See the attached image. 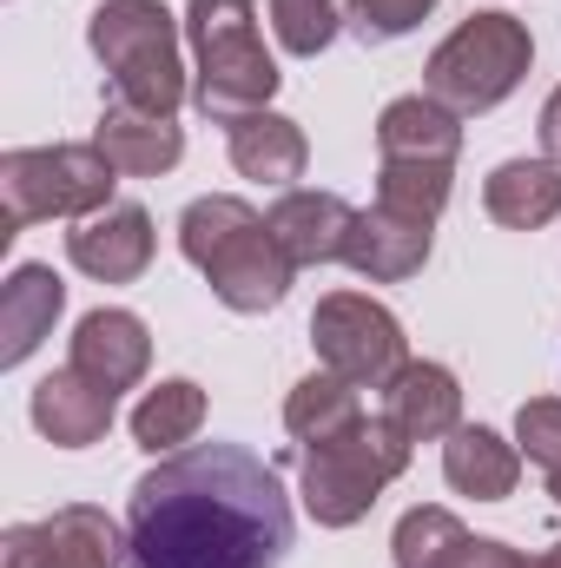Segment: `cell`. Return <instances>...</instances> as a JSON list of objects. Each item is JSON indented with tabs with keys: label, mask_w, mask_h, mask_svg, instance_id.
<instances>
[{
	"label": "cell",
	"mask_w": 561,
	"mask_h": 568,
	"mask_svg": "<svg viewBox=\"0 0 561 568\" xmlns=\"http://www.w3.org/2000/svg\"><path fill=\"white\" fill-rule=\"evenodd\" d=\"M529 60H536V40H529V27H522L516 13H469V20L429 53L422 93H429L436 106H449L456 120H462V113H489V106H502V100L522 87Z\"/></svg>",
	"instance_id": "5"
},
{
	"label": "cell",
	"mask_w": 561,
	"mask_h": 568,
	"mask_svg": "<svg viewBox=\"0 0 561 568\" xmlns=\"http://www.w3.org/2000/svg\"><path fill=\"white\" fill-rule=\"evenodd\" d=\"M310 344H317L324 371L350 377L357 390H390V377L410 364L404 357V324L364 291H330L310 311Z\"/></svg>",
	"instance_id": "8"
},
{
	"label": "cell",
	"mask_w": 561,
	"mask_h": 568,
	"mask_svg": "<svg viewBox=\"0 0 561 568\" xmlns=\"http://www.w3.org/2000/svg\"><path fill=\"white\" fill-rule=\"evenodd\" d=\"M429 7H436V0H350V13H344V20L357 27V40H370V47H377V40L410 33Z\"/></svg>",
	"instance_id": "28"
},
{
	"label": "cell",
	"mask_w": 561,
	"mask_h": 568,
	"mask_svg": "<svg viewBox=\"0 0 561 568\" xmlns=\"http://www.w3.org/2000/svg\"><path fill=\"white\" fill-rule=\"evenodd\" d=\"M178 252L205 272L212 297H218L225 311H238V317H258V311L284 304L290 272H297V265L284 258V245L272 239V225H265L245 199H225V192L185 205V219H178Z\"/></svg>",
	"instance_id": "2"
},
{
	"label": "cell",
	"mask_w": 561,
	"mask_h": 568,
	"mask_svg": "<svg viewBox=\"0 0 561 568\" xmlns=\"http://www.w3.org/2000/svg\"><path fill=\"white\" fill-rule=\"evenodd\" d=\"M529 568H561V542H555V549H549V556H536V562H529Z\"/></svg>",
	"instance_id": "31"
},
{
	"label": "cell",
	"mask_w": 561,
	"mask_h": 568,
	"mask_svg": "<svg viewBox=\"0 0 561 568\" xmlns=\"http://www.w3.org/2000/svg\"><path fill=\"white\" fill-rule=\"evenodd\" d=\"M364 410H357V384L350 377H337V371H310L297 390H290V404H284V429L297 436V443H324V436H337L344 424H357Z\"/></svg>",
	"instance_id": "23"
},
{
	"label": "cell",
	"mask_w": 561,
	"mask_h": 568,
	"mask_svg": "<svg viewBox=\"0 0 561 568\" xmlns=\"http://www.w3.org/2000/svg\"><path fill=\"white\" fill-rule=\"evenodd\" d=\"M344 265H350L357 278H370V284L417 278L422 265H429V225L390 212V205H370V212H357V225H350Z\"/></svg>",
	"instance_id": "12"
},
{
	"label": "cell",
	"mask_w": 561,
	"mask_h": 568,
	"mask_svg": "<svg viewBox=\"0 0 561 568\" xmlns=\"http://www.w3.org/2000/svg\"><path fill=\"white\" fill-rule=\"evenodd\" d=\"M482 205L509 232H542L561 212V165L555 159H509V165H496L489 185H482Z\"/></svg>",
	"instance_id": "18"
},
{
	"label": "cell",
	"mask_w": 561,
	"mask_h": 568,
	"mask_svg": "<svg viewBox=\"0 0 561 568\" xmlns=\"http://www.w3.org/2000/svg\"><path fill=\"white\" fill-rule=\"evenodd\" d=\"M290 496L245 443H192L133 483L126 568H278Z\"/></svg>",
	"instance_id": "1"
},
{
	"label": "cell",
	"mask_w": 561,
	"mask_h": 568,
	"mask_svg": "<svg viewBox=\"0 0 561 568\" xmlns=\"http://www.w3.org/2000/svg\"><path fill=\"white\" fill-rule=\"evenodd\" d=\"M113 159L100 145H20L0 159V239L33 219H93L113 205Z\"/></svg>",
	"instance_id": "6"
},
{
	"label": "cell",
	"mask_w": 561,
	"mask_h": 568,
	"mask_svg": "<svg viewBox=\"0 0 561 568\" xmlns=\"http://www.w3.org/2000/svg\"><path fill=\"white\" fill-rule=\"evenodd\" d=\"M86 40L100 67L113 73V93L145 113H178L185 67H178V27L159 0H106L86 20Z\"/></svg>",
	"instance_id": "7"
},
{
	"label": "cell",
	"mask_w": 561,
	"mask_h": 568,
	"mask_svg": "<svg viewBox=\"0 0 561 568\" xmlns=\"http://www.w3.org/2000/svg\"><path fill=\"white\" fill-rule=\"evenodd\" d=\"M60 304H67V284H60L53 265H13V278L0 291V364L7 371L40 351V337L53 331Z\"/></svg>",
	"instance_id": "16"
},
{
	"label": "cell",
	"mask_w": 561,
	"mask_h": 568,
	"mask_svg": "<svg viewBox=\"0 0 561 568\" xmlns=\"http://www.w3.org/2000/svg\"><path fill=\"white\" fill-rule=\"evenodd\" d=\"M377 205L417 219V225H436L442 205H449V165H417V159H384L377 172Z\"/></svg>",
	"instance_id": "24"
},
{
	"label": "cell",
	"mask_w": 561,
	"mask_h": 568,
	"mask_svg": "<svg viewBox=\"0 0 561 568\" xmlns=\"http://www.w3.org/2000/svg\"><path fill=\"white\" fill-rule=\"evenodd\" d=\"M185 40L198 53V113L212 126H238L245 113H265L278 93V67L258 40V0H192Z\"/></svg>",
	"instance_id": "3"
},
{
	"label": "cell",
	"mask_w": 561,
	"mask_h": 568,
	"mask_svg": "<svg viewBox=\"0 0 561 568\" xmlns=\"http://www.w3.org/2000/svg\"><path fill=\"white\" fill-rule=\"evenodd\" d=\"M67 258L100 284H133L152 265V219L145 205H106L67 232Z\"/></svg>",
	"instance_id": "10"
},
{
	"label": "cell",
	"mask_w": 561,
	"mask_h": 568,
	"mask_svg": "<svg viewBox=\"0 0 561 568\" xmlns=\"http://www.w3.org/2000/svg\"><path fill=\"white\" fill-rule=\"evenodd\" d=\"M377 152L384 159H417V165H456L462 152V126L449 106H436L429 93L410 100H390L384 120H377Z\"/></svg>",
	"instance_id": "17"
},
{
	"label": "cell",
	"mask_w": 561,
	"mask_h": 568,
	"mask_svg": "<svg viewBox=\"0 0 561 568\" xmlns=\"http://www.w3.org/2000/svg\"><path fill=\"white\" fill-rule=\"evenodd\" d=\"M384 397H390L384 417L404 429L410 443H436V436H449L462 424V390H456V377L442 364H404Z\"/></svg>",
	"instance_id": "19"
},
{
	"label": "cell",
	"mask_w": 561,
	"mask_h": 568,
	"mask_svg": "<svg viewBox=\"0 0 561 568\" xmlns=\"http://www.w3.org/2000/svg\"><path fill=\"white\" fill-rule=\"evenodd\" d=\"M93 145L113 159V172H126V179H159V172H172L178 165V152H185V133L172 126V113H145L133 100H106V113H100V133Z\"/></svg>",
	"instance_id": "14"
},
{
	"label": "cell",
	"mask_w": 561,
	"mask_h": 568,
	"mask_svg": "<svg viewBox=\"0 0 561 568\" xmlns=\"http://www.w3.org/2000/svg\"><path fill=\"white\" fill-rule=\"evenodd\" d=\"M265 225H272V239L284 245L290 265H337L344 245H350L357 205L337 199V192H284L265 212Z\"/></svg>",
	"instance_id": "11"
},
{
	"label": "cell",
	"mask_w": 561,
	"mask_h": 568,
	"mask_svg": "<svg viewBox=\"0 0 561 568\" xmlns=\"http://www.w3.org/2000/svg\"><path fill=\"white\" fill-rule=\"evenodd\" d=\"M469 542V529L449 516V509H410L390 536L397 549V568H449V556Z\"/></svg>",
	"instance_id": "25"
},
{
	"label": "cell",
	"mask_w": 561,
	"mask_h": 568,
	"mask_svg": "<svg viewBox=\"0 0 561 568\" xmlns=\"http://www.w3.org/2000/svg\"><path fill=\"white\" fill-rule=\"evenodd\" d=\"M33 429L47 443H60V449H86V443H100L113 429V390L67 364V371L33 384Z\"/></svg>",
	"instance_id": "13"
},
{
	"label": "cell",
	"mask_w": 561,
	"mask_h": 568,
	"mask_svg": "<svg viewBox=\"0 0 561 568\" xmlns=\"http://www.w3.org/2000/svg\"><path fill=\"white\" fill-rule=\"evenodd\" d=\"M272 27L297 60H317L337 40V0H272Z\"/></svg>",
	"instance_id": "26"
},
{
	"label": "cell",
	"mask_w": 561,
	"mask_h": 568,
	"mask_svg": "<svg viewBox=\"0 0 561 568\" xmlns=\"http://www.w3.org/2000/svg\"><path fill=\"white\" fill-rule=\"evenodd\" d=\"M120 556H126V536L93 503H67L0 536V568H120Z\"/></svg>",
	"instance_id": "9"
},
{
	"label": "cell",
	"mask_w": 561,
	"mask_h": 568,
	"mask_svg": "<svg viewBox=\"0 0 561 568\" xmlns=\"http://www.w3.org/2000/svg\"><path fill=\"white\" fill-rule=\"evenodd\" d=\"M152 364V337L133 311H86L73 331V371H86L93 384H106L113 397L133 390Z\"/></svg>",
	"instance_id": "15"
},
{
	"label": "cell",
	"mask_w": 561,
	"mask_h": 568,
	"mask_svg": "<svg viewBox=\"0 0 561 568\" xmlns=\"http://www.w3.org/2000/svg\"><path fill=\"white\" fill-rule=\"evenodd\" d=\"M205 424V390L192 377H165L159 390H145V404L133 410V443L152 456H172L178 443H192Z\"/></svg>",
	"instance_id": "22"
},
{
	"label": "cell",
	"mask_w": 561,
	"mask_h": 568,
	"mask_svg": "<svg viewBox=\"0 0 561 568\" xmlns=\"http://www.w3.org/2000/svg\"><path fill=\"white\" fill-rule=\"evenodd\" d=\"M442 476H449V489H462V496H476V503H502V496L516 489V476H522V456H516V443H502L496 429L456 424L449 443H442Z\"/></svg>",
	"instance_id": "20"
},
{
	"label": "cell",
	"mask_w": 561,
	"mask_h": 568,
	"mask_svg": "<svg viewBox=\"0 0 561 568\" xmlns=\"http://www.w3.org/2000/svg\"><path fill=\"white\" fill-rule=\"evenodd\" d=\"M449 568H529L509 542H496V536H469L456 556H449Z\"/></svg>",
	"instance_id": "29"
},
{
	"label": "cell",
	"mask_w": 561,
	"mask_h": 568,
	"mask_svg": "<svg viewBox=\"0 0 561 568\" xmlns=\"http://www.w3.org/2000/svg\"><path fill=\"white\" fill-rule=\"evenodd\" d=\"M232 133V165L245 172V179H258V185H290V179H304V159H310V145H304V126L297 120H284V113H245L238 126H225Z\"/></svg>",
	"instance_id": "21"
},
{
	"label": "cell",
	"mask_w": 561,
	"mask_h": 568,
	"mask_svg": "<svg viewBox=\"0 0 561 568\" xmlns=\"http://www.w3.org/2000/svg\"><path fill=\"white\" fill-rule=\"evenodd\" d=\"M549 496H555V503H561V469H555V476H549Z\"/></svg>",
	"instance_id": "32"
},
{
	"label": "cell",
	"mask_w": 561,
	"mask_h": 568,
	"mask_svg": "<svg viewBox=\"0 0 561 568\" xmlns=\"http://www.w3.org/2000/svg\"><path fill=\"white\" fill-rule=\"evenodd\" d=\"M516 443L529 449V463H542L549 476L561 469V397H536L516 410Z\"/></svg>",
	"instance_id": "27"
},
{
	"label": "cell",
	"mask_w": 561,
	"mask_h": 568,
	"mask_svg": "<svg viewBox=\"0 0 561 568\" xmlns=\"http://www.w3.org/2000/svg\"><path fill=\"white\" fill-rule=\"evenodd\" d=\"M410 469V436L390 417H357L324 443H304V509L317 529H350Z\"/></svg>",
	"instance_id": "4"
},
{
	"label": "cell",
	"mask_w": 561,
	"mask_h": 568,
	"mask_svg": "<svg viewBox=\"0 0 561 568\" xmlns=\"http://www.w3.org/2000/svg\"><path fill=\"white\" fill-rule=\"evenodd\" d=\"M542 152L561 165V87L549 93V106H542Z\"/></svg>",
	"instance_id": "30"
}]
</instances>
